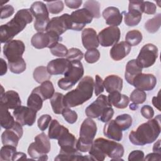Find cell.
<instances>
[{"mask_svg":"<svg viewBox=\"0 0 161 161\" xmlns=\"http://www.w3.org/2000/svg\"><path fill=\"white\" fill-rule=\"evenodd\" d=\"M161 115L140 125L137 129L129 134V140L135 145L143 146L153 143L156 140L161 131Z\"/></svg>","mask_w":161,"mask_h":161,"instance_id":"cell-1","label":"cell"},{"mask_svg":"<svg viewBox=\"0 0 161 161\" xmlns=\"http://www.w3.org/2000/svg\"><path fill=\"white\" fill-rule=\"evenodd\" d=\"M92 160L103 161L106 156L112 160H121L124 154L123 146L114 141L98 138L93 141L89 151Z\"/></svg>","mask_w":161,"mask_h":161,"instance_id":"cell-2","label":"cell"},{"mask_svg":"<svg viewBox=\"0 0 161 161\" xmlns=\"http://www.w3.org/2000/svg\"><path fill=\"white\" fill-rule=\"evenodd\" d=\"M33 14L30 9H22L17 11L14 18L0 27L1 43H8L22 31L27 24L33 21Z\"/></svg>","mask_w":161,"mask_h":161,"instance_id":"cell-3","label":"cell"},{"mask_svg":"<svg viewBox=\"0 0 161 161\" xmlns=\"http://www.w3.org/2000/svg\"><path fill=\"white\" fill-rule=\"evenodd\" d=\"M94 82L91 76L84 77L77 87L68 92L64 96V104L65 108H73L82 104L90 99L93 94Z\"/></svg>","mask_w":161,"mask_h":161,"instance_id":"cell-4","label":"cell"},{"mask_svg":"<svg viewBox=\"0 0 161 161\" xmlns=\"http://www.w3.org/2000/svg\"><path fill=\"white\" fill-rule=\"evenodd\" d=\"M97 133L96 123L91 118L85 119L80 128L79 138L77 140L76 148L82 152H89Z\"/></svg>","mask_w":161,"mask_h":161,"instance_id":"cell-5","label":"cell"},{"mask_svg":"<svg viewBox=\"0 0 161 161\" xmlns=\"http://www.w3.org/2000/svg\"><path fill=\"white\" fill-rule=\"evenodd\" d=\"M50 148L48 136L42 133L36 135L35 137V142L29 145L28 153L33 159L47 160V154L50 151Z\"/></svg>","mask_w":161,"mask_h":161,"instance_id":"cell-6","label":"cell"},{"mask_svg":"<svg viewBox=\"0 0 161 161\" xmlns=\"http://www.w3.org/2000/svg\"><path fill=\"white\" fill-rule=\"evenodd\" d=\"M71 64L68 70L64 74V77L58 80V86L63 90L72 88L83 76L84 67L80 61H70Z\"/></svg>","mask_w":161,"mask_h":161,"instance_id":"cell-7","label":"cell"},{"mask_svg":"<svg viewBox=\"0 0 161 161\" xmlns=\"http://www.w3.org/2000/svg\"><path fill=\"white\" fill-rule=\"evenodd\" d=\"M30 10L35 18L34 23L35 30L38 32L46 31L47 26L50 21L47 5L42 1H35L31 4Z\"/></svg>","mask_w":161,"mask_h":161,"instance_id":"cell-8","label":"cell"},{"mask_svg":"<svg viewBox=\"0 0 161 161\" xmlns=\"http://www.w3.org/2000/svg\"><path fill=\"white\" fill-rule=\"evenodd\" d=\"M61 40L60 36L53 31L38 32L32 36L31 43L33 47L37 49H42L46 47L50 48Z\"/></svg>","mask_w":161,"mask_h":161,"instance_id":"cell-9","label":"cell"},{"mask_svg":"<svg viewBox=\"0 0 161 161\" xmlns=\"http://www.w3.org/2000/svg\"><path fill=\"white\" fill-rule=\"evenodd\" d=\"M158 55V48L153 44L147 43L141 48L136 60L142 68H148L155 64Z\"/></svg>","mask_w":161,"mask_h":161,"instance_id":"cell-10","label":"cell"},{"mask_svg":"<svg viewBox=\"0 0 161 161\" xmlns=\"http://www.w3.org/2000/svg\"><path fill=\"white\" fill-rule=\"evenodd\" d=\"M25 50L24 43L19 40H12L6 43L3 47V53L9 62H14L23 58L22 55Z\"/></svg>","mask_w":161,"mask_h":161,"instance_id":"cell-11","label":"cell"},{"mask_svg":"<svg viewBox=\"0 0 161 161\" xmlns=\"http://www.w3.org/2000/svg\"><path fill=\"white\" fill-rule=\"evenodd\" d=\"M71 27L70 15L65 13L60 16L52 18L47 26L46 31H53L60 36L67 30H71Z\"/></svg>","mask_w":161,"mask_h":161,"instance_id":"cell-12","label":"cell"},{"mask_svg":"<svg viewBox=\"0 0 161 161\" xmlns=\"http://www.w3.org/2000/svg\"><path fill=\"white\" fill-rule=\"evenodd\" d=\"M121 36V31L117 26H109L102 30L97 35L99 44L102 47H108L116 44Z\"/></svg>","mask_w":161,"mask_h":161,"instance_id":"cell-13","label":"cell"},{"mask_svg":"<svg viewBox=\"0 0 161 161\" xmlns=\"http://www.w3.org/2000/svg\"><path fill=\"white\" fill-rule=\"evenodd\" d=\"M92 18L93 17L90 12L84 8L73 11L70 14L71 30L75 31L82 30L86 25L92 22Z\"/></svg>","mask_w":161,"mask_h":161,"instance_id":"cell-14","label":"cell"},{"mask_svg":"<svg viewBox=\"0 0 161 161\" xmlns=\"http://www.w3.org/2000/svg\"><path fill=\"white\" fill-rule=\"evenodd\" d=\"M23 130L22 125L16 121L12 128L6 130L2 133V143L4 145H12L16 147L19 139L23 136Z\"/></svg>","mask_w":161,"mask_h":161,"instance_id":"cell-15","label":"cell"},{"mask_svg":"<svg viewBox=\"0 0 161 161\" xmlns=\"http://www.w3.org/2000/svg\"><path fill=\"white\" fill-rule=\"evenodd\" d=\"M36 111L28 106H20L13 111V116L16 120L22 126H32L36 118Z\"/></svg>","mask_w":161,"mask_h":161,"instance_id":"cell-16","label":"cell"},{"mask_svg":"<svg viewBox=\"0 0 161 161\" xmlns=\"http://www.w3.org/2000/svg\"><path fill=\"white\" fill-rule=\"evenodd\" d=\"M108 106H110L108 104L107 97L105 95L100 94L92 103L86 108L85 113L89 118H99L104 109Z\"/></svg>","mask_w":161,"mask_h":161,"instance_id":"cell-17","label":"cell"},{"mask_svg":"<svg viewBox=\"0 0 161 161\" xmlns=\"http://www.w3.org/2000/svg\"><path fill=\"white\" fill-rule=\"evenodd\" d=\"M157 78L151 74H143L141 73L136 75L131 85L136 89L149 91L152 90L156 86Z\"/></svg>","mask_w":161,"mask_h":161,"instance_id":"cell-18","label":"cell"},{"mask_svg":"<svg viewBox=\"0 0 161 161\" xmlns=\"http://www.w3.org/2000/svg\"><path fill=\"white\" fill-rule=\"evenodd\" d=\"M1 88L2 93L0 99V105L4 106L8 109H14L21 106V99L17 92L10 90L4 92L3 87L2 86Z\"/></svg>","mask_w":161,"mask_h":161,"instance_id":"cell-19","label":"cell"},{"mask_svg":"<svg viewBox=\"0 0 161 161\" xmlns=\"http://www.w3.org/2000/svg\"><path fill=\"white\" fill-rule=\"evenodd\" d=\"M77 140L75 136L69 133V130L65 131L58 139V144L60 147V153H72L78 151L76 148Z\"/></svg>","mask_w":161,"mask_h":161,"instance_id":"cell-20","label":"cell"},{"mask_svg":"<svg viewBox=\"0 0 161 161\" xmlns=\"http://www.w3.org/2000/svg\"><path fill=\"white\" fill-rule=\"evenodd\" d=\"M71 62L67 58H59L51 60L48 62L47 69L51 75L64 74L69 69Z\"/></svg>","mask_w":161,"mask_h":161,"instance_id":"cell-21","label":"cell"},{"mask_svg":"<svg viewBox=\"0 0 161 161\" xmlns=\"http://www.w3.org/2000/svg\"><path fill=\"white\" fill-rule=\"evenodd\" d=\"M81 38L83 47L87 50L97 48L99 47L97 35L96 30L92 28L84 29L82 31Z\"/></svg>","mask_w":161,"mask_h":161,"instance_id":"cell-22","label":"cell"},{"mask_svg":"<svg viewBox=\"0 0 161 161\" xmlns=\"http://www.w3.org/2000/svg\"><path fill=\"white\" fill-rule=\"evenodd\" d=\"M102 15L107 25L110 26H119L123 19L122 14L118 8L114 6H109L104 9L102 13Z\"/></svg>","mask_w":161,"mask_h":161,"instance_id":"cell-23","label":"cell"},{"mask_svg":"<svg viewBox=\"0 0 161 161\" xmlns=\"http://www.w3.org/2000/svg\"><path fill=\"white\" fill-rule=\"evenodd\" d=\"M131 47L126 42H121L113 46L109 54L111 58L115 61H119L126 57L130 52Z\"/></svg>","mask_w":161,"mask_h":161,"instance_id":"cell-24","label":"cell"},{"mask_svg":"<svg viewBox=\"0 0 161 161\" xmlns=\"http://www.w3.org/2000/svg\"><path fill=\"white\" fill-rule=\"evenodd\" d=\"M103 133L109 139L114 141H121L123 138V133L121 128L116 124L114 119H111L104 126Z\"/></svg>","mask_w":161,"mask_h":161,"instance_id":"cell-25","label":"cell"},{"mask_svg":"<svg viewBox=\"0 0 161 161\" xmlns=\"http://www.w3.org/2000/svg\"><path fill=\"white\" fill-rule=\"evenodd\" d=\"M108 104L110 106H114L116 108L125 109L130 103V99L125 94H121L119 91H114L109 93L107 97Z\"/></svg>","mask_w":161,"mask_h":161,"instance_id":"cell-26","label":"cell"},{"mask_svg":"<svg viewBox=\"0 0 161 161\" xmlns=\"http://www.w3.org/2000/svg\"><path fill=\"white\" fill-rule=\"evenodd\" d=\"M141 73H142V67L136 59L128 62L126 65L125 77L128 84L131 85L134 78Z\"/></svg>","mask_w":161,"mask_h":161,"instance_id":"cell-27","label":"cell"},{"mask_svg":"<svg viewBox=\"0 0 161 161\" xmlns=\"http://www.w3.org/2000/svg\"><path fill=\"white\" fill-rule=\"evenodd\" d=\"M104 87L107 92L114 91L120 92L123 88V79L116 75H109L103 80Z\"/></svg>","mask_w":161,"mask_h":161,"instance_id":"cell-28","label":"cell"},{"mask_svg":"<svg viewBox=\"0 0 161 161\" xmlns=\"http://www.w3.org/2000/svg\"><path fill=\"white\" fill-rule=\"evenodd\" d=\"M68 130L67 128L61 125L57 119H53L51 121L49 126L48 136L50 139L58 140L62 134Z\"/></svg>","mask_w":161,"mask_h":161,"instance_id":"cell-29","label":"cell"},{"mask_svg":"<svg viewBox=\"0 0 161 161\" xmlns=\"http://www.w3.org/2000/svg\"><path fill=\"white\" fill-rule=\"evenodd\" d=\"M35 91L38 92L43 98L44 100L50 99L55 93V89L52 82L50 80H46L38 87L33 89Z\"/></svg>","mask_w":161,"mask_h":161,"instance_id":"cell-30","label":"cell"},{"mask_svg":"<svg viewBox=\"0 0 161 161\" xmlns=\"http://www.w3.org/2000/svg\"><path fill=\"white\" fill-rule=\"evenodd\" d=\"M1 116H0V122L2 128L8 130L12 128L14 125L15 121L14 118L11 116V113L9 112L8 109L4 106L0 105Z\"/></svg>","mask_w":161,"mask_h":161,"instance_id":"cell-31","label":"cell"},{"mask_svg":"<svg viewBox=\"0 0 161 161\" xmlns=\"http://www.w3.org/2000/svg\"><path fill=\"white\" fill-rule=\"evenodd\" d=\"M43 101L44 99L42 96L33 89L28 98L27 106L38 111L42 109Z\"/></svg>","mask_w":161,"mask_h":161,"instance_id":"cell-32","label":"cell"},{"mask_svg":"<svg viewBox=\"0 0 161 161\" xmlns=\"http://www.w3.org/2000/svg\"><path fill=\"white\" fill-rule=\"evenodd\" d=\"M64 95L60 92H55L53 96L50 99V102L54 113L62 114V110L65 108L64 104Z\"/></svg>","mask_w":161,"mask_h":161,"instance_id":"cell-33","label":"cell"},{"mask_svg":"<svg viewBox=\"0 0 161 161\" xmlns=\"http://www.w3.org/2000/svg\"><path fill=\"white\" fill-rule=\"evenodd\" d=\"M33 75L36 82L38 83H42L46 80H48L51 78L52 75L48 73L47 67L44 66H39L35 69Z\"/></svg>","mask_w":161,"mask_h":161,"instance_id":"cell-34","label":"cell"},{"mask_svg":"<svg viewBox=\"0 0 161 161\" xmlns=\"http://www.w3.org/2000/svg\"><path fill=\"white\" fill-rule=\"evenodd\" d=\"M55 160L58 161H66V160H73V161H79V160H86V155H82L80 152L77 151L72 153H59V154L54 158Z\"/></svg>","mask_w":161,"mask_h":161,"instance_id":"cell-35","label":"cell"},{"mask_svg":"<svg viewBox=\"0 0 161 161\" xmlns=\"http://www.w3.org/2000/svg\"><path fill=\"white\" fill-rule=\"evenodd\" d=\"M161 25V14L158 13L155 15L152 19H149L147 21L145 24V28L146 30L151 33H154L157 32Z\"/></svg>","mask_w":161,"mask_h":161,"instance_id":"cell-36","label":"cell"},{"mask_svg":"<svg viewBox=\"0 0 161 161\" xmlns=\"http://www.w3.org/2000/svg\"><path fill=\"white\" fill-rule=\"evenodd\" d=\"M143 36L142 33L137 30H133L129 31L125 36L126 42H127L131 47L138 45L142 40Z\"/></svg>","mask_w":161,"mask_h":161,"instance_id":"cell-37","label":"cell"},{"mask_svg":"<svg viewBox=\"0 0 161 161\" xmlns=\"http://www.w3.org/2000/svg\"><path fill=\"white\" fill-rule=\"evenodd\" d=\"M84 8L89 11L93 18H100V4L98 1L93 0L87 1L84 4Z\"/></svg>","mask_w":161,"mask_h":161,"instance_id":"cell-38","label":"cell"},{"mask_svg":"<svg viewBox=\"0 0 161 161\" xmlns=\"http://www.w3.org/2000/svg\"><path fill=\"white\" fill-rule=\"evenodd\" d=\"M114 121L122 131L128 130L132 125V118L128 114L118 115L114 119Z\"/></svg>","mask_w":161,"mask_h":161,"instance_id":"cell-39","label":"cell"},{"mask_svg":"<svg viewBox=\"0 0 161 161\" xmlns=\"http://www.w3.org/2000/svg\"><path fill=\"white\" fill-rule=\"evenodd\" d=\"M16 152V147L12 145H4L0 150V160L1 161H10Z\"/></svg>","mask_w":161,"mask_h":161,"instance_id":"cell-40","label":"cell"},{"mask_svg":"<svg viewBox=\"0 0 161 161\" xmlns=\"http://www.w3.org/2000/svg\"><path fill=\"white\" fill-rule=\"evenodd\" d=\"M8 67L10 71L14 74H21L23 72L26 68V62L23 58L18 60L8 62Z\"/></svg>","mask_w":161,"mask_h":161,"instance_id":"cell-41","label":"cell"},{"mask_svg":"<svg viewBox=\"0 0 161 161\" xmlns=\"http://www.w3.org/2000/svg\"><path fill=\"white\" fill-rule=\"evenodd\" d=\"M124 15V21L126 25L128 26H134L138 25L140 21L142 19V15L132 13H125Z\"/></svg>","mask_w":161,"mask_h":161,"instance_id":"cell-42","label":"cell"},{"mask_svg":"<svg viewBox=\"0 0 161 161\" xmlns=\"http://www.w3.org/2000/svg\"><path fill=\"white\" fill-rule=\"evenodd\" d=\"M147 99V94L144 91L135 89L130 94V100L136 104L143 103Z\"/></svg>","mask_w":161,"mask_h":161,"instance_id":"cell-43","label":"cell"},{"mask_svg":"<svg viewBox=\"0 0 161 161\" xmlns=\"http://www.w3.org/2000/svg\"><path fill=\"white\" fill-rule=\"evenodd\" d=\"M144 11V1H130L128 5V12L142 14Z\"/></svg>","mask_w":161,"mask_h":161,"instance_id":"cell-44","label":"cell"},{"mask_svg":"<svg viewBox=\"0 0 161 161\" xmlns=\"http://www.w3.org/2000/svg\"><path fill=\"white\" fill-rule=\"evenodd\" d=\"M48 11L52 14H58L64 9V5L62 1H48L47 3Z\"/></svg>","mask_w":161,"mask_h":161,"instance_id":"cell-45","label":"cell"},{"mask_svg":"<svg viewBox=\"0 0 161 161\" xmlns=\"http://www.w3.org/2000/svg\"><path fill=\"white\" fill-rule=\"evenodd\" d=\"M84 58L87 63L94 64L99 60L100 58V53L96 48L89 49L85 53Z\"/></svg>","mask_w":161,"mask_h":161,"instance_id":"cell-46","label":"cell"},{"mask_svg":"<svg viewBox=\"0 0 161 161\" xmlns=\"http://www.w3.org/2000/svg\"><path fill=\"white\" fill-rule=\"evenodd\" d=\"M50 50L53 55L59 57H63L67 55L69 50L63 44L58 43L57 44L50 48Z\"/></svg>","mask_w":161,"mask_h":161,"instance_id":"cell-47","label":"cell"},{"mask_svg":"<svg viewBox=\"0 0 161 161\" xmlns=\"http://www.w3.org/2000/svg\"><path fill=\"white\" fill-rule=\"evenodd\" d=\"M62 114L65 121L70 124L75 123L77 119V113L70 109L69 108H65L62 111Z\"/></svg>","mask_w":161,"mask_h":161,"instance_id":"cell-48","label":"cell"},{"mask_svg":"<svg viewBox=\"0 0 161 161\" xmlns=\"http://www.w3.org/2000/svg\"><path fill=\"white\" fill-rule=\"evenodd\" d=\"M84 54L79 48H71L68 50L66 58L70 61H80L83 58Z\"/></svg>","mask_w":161,"mask_h":161,"instance_id":"cell-49","label":"cell"},{"mask_svg":"<svg viewBox=\"0 0 161 161\" xmlns=\"http://www.w3.org/2000/svg\"><path fill=\"white\" fill-rule=\"evenodd\" d=\"M52 121V117L49 114H43L38 119V128L41 131H45Z\"/></svg>","mask_w":161,"mask_h":161,"instance_id":"cell-50","label":"cell"},{"mask_svg":"<svg viewBox=\"0 0 161 161\" xmlns=\"http://www.w3.org/2000/svg\"><path fill=\"white\" fill-rule=\"evenodd\" d=\"M114 114V110L111 106L106 107L103 111L101 115L98 118L103 123H107L111 119Z\"/></svg>","mask_w":161,"mask_h":161,"instance_id":"cell-51","label":"cell"},{"mask_svg":"<svg viewBox=\"0 0 161 161\" xmlns=\"http://www.w3.org/2000/svg\"><path fill=\"white\" fill-rule=\"evenodd\" d=\"M104 84L102 78L99 75H96L95 77V82L94 86V89L96 96H99L104 92Z\"/></svg>","mask_w":161,"mask_h":161,"instance_id":"cell-52","label":"cell"},{"mask_svg":"<svg viewBox=\"0 0 161 161\" xmlns=\"http://www.w3.org/2000/svg\"><path fill=\"white\" fill-rule=\"evenodd\" d=\"M14 13V8L9 4L1 6V19L10 17Z\"/></svg>","mask_w":161,"mask_h":161,"instance_id":"cell-53","label":"cell"},{"mask_svg":"<svg viewBox=\"0 0 161 161\" xmlns=\"http://www.w3.org/2000/svg\"><path fill=\"white\" fill-rule=\"evenodd\" d=\"M141 114L146 119H150L154 116V111L153 108L149 105H144L141 108Z\"/></svg>","mask_w":161,"mask_h":161,"instance_id":"cell-54","label":"cell"},{"mask_svg":"<svg viewBox=\"0 0 161 161\" xmlns=\"http://www.w3.org/2000/svg\"><path fill=\"white\" fill-rule=\"evenodd\" d=\"M144 152L142 150H136L131 152L128 155V160H144Z\"/></svg>","mask_w":161,"mask_h":161,"instance_id":"cell-55","label":"cell"},{"mask_svg":"<svg viewBox=\"0 0 161 161\" xmlns=\"http://www.w3.org/2000/svg\"><path fill=\"white\" fill-rule=\"evenodd\" d=\"M156 5L150 1H144V11L147 14H154L156 13Z\"/></svg>","mask_w":161,"mask_h":161,"instance_id":"cell-56","label":"cell"},{"mask_svg":"<svg viewBox=\"0 0 161 161\" xmlns=\"http://www.w3.org/2000/svg\"><path fill=\"white\" fill-rule=\"evenodd\" d=\"M82 3V0H65V5L71 9H77L80 6Z\"/></svg>","mask_w":161,"mask_h":161,"instance_id":"cell-57","label":"cell"},{"mask_svg":"<svg viewBox=\"0 0 161 161\" xmlns=\"http://www.w3.org/2000/svg\"><path fill=\"white\" fill-rule=\"evenodd\" d=\"M144 160L150 161V160H161V153H157V152H153L148 154L145 158H144Z\"/></svg>","mask_w":161,"mask_h":161,"instance_id":"cell-58","label":"cell"},{"mask_svg":"<svg viewBox=\"0 0 161 161\" xmlns=\"http://www.w3.org/2000/svg\"><path fill=\"white\" fill-rule=\"evenodd\" d=\"M7 64L4 59L1 58V68H0V75L1 76L4 75L7 72Z\"/></svg>","mask_w":161,"mask_h":161,"instance_id":"cell-59","label":"cell"},{"mask_svg":"<svg viewBox=\"0 0 161 161\" xmlns=\"http://www.w3.org/2000/svg\"><path fill=\"white\" fill-rule=\"evenodd\" d=\"M26 159V155L23 152H16L12 160H25Z\"/></svg>","mask_w":161,"mask_h":161,"instance_id":"cell-60","label":"cell"},{"mask_svg":"<svg viewBox=\"0 0 161 161\" xmlns=\"http://www.w3.org/2000/svg\"><path fill=\"white\" fill-rule=\"evenodd\" d=\"M160 92H158L157 96H154L152 98V104L153 105L157 108L159 111H160Z\"/></svg>","mask_w":161,"mask_h":161,"instance_id":"cell-61","label":"cell"},{"mask_svg":"<svg viewBox=\"0 0 161 161\" xmlns=\"http://www.w3.org/2000/svg\"><path fill=\"white\" fill-rule=\"evenodd\" d=\"M153 152H157V153H161V151H160V139L156 143H154V145L153 146Z\"/></svg>","mask_w":161,"mask_h":161,"instance_id":"cell-62","label":"cell"},{"mask_svg":"<svg viewBox=\"0 0 161 161\" xmlns=\"http://www.w3.org/2000/svg\"><path fill=\"white\" fill-rule=\"evenodd\" d=\"M138 104H135V103H132V104H131L130 105V108L131 109H132V110H135V109H136L137 108H138Z\"/></svg>","mask_w":161,"mask_h":161,"instance_id":"cell-63","label":"cell"}]
</instances>
